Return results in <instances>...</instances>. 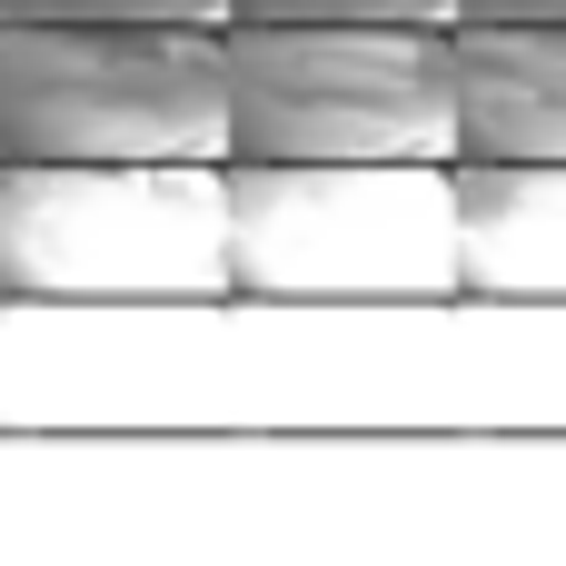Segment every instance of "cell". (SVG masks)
Segmentation results:
<instances>
[{
    "mask_svg": "<svg viewBox=\"0 0 566 566\" xmlns=\"http://www.w3.org/2000/svg\"><path fill=\"white\" fill-rule=\"evenodd\" d=\"M10 298H229L239 159H10Z\"/></svg>",
    "mask_w": 566,
    "mask_h": 566,
    "instance_id": "cell-1",
    "label": "cell"
},
{
    "mask_svg": "<svg viewBox=\"0 0 566 566\" xmlns=\"http://www.w3.org/2000/svg\"><path fill=\"white\" fill-rule=\"evenodd\" d=\"M0 159H239L229 30L0 20Z\"/></svg>",
    "mask_w": 566,
    "mask_h": 566,
    "instance_id": "cell-2",
    "label": "cell"
},
{
    "mask_svg": "<svg viewBox=\"0 0 566 566\" xmlns=\"http://www.w3.org/2000/svg\"><path fill=\"white\" fill-rule=\"evenodd\" d=\"M239 159H468L448 20H229Z\"/></svg>",
    "mask_w": 566,
    "mask_h": 566,
    "instance_id": "cell-3",
    "label": "cell"
},
{
    "mask_svg": "<svg viewBox=\"0 0 566 566\" xmlns=\"http://www.w3.org/2000/svg\"><path fill=\"white\" fill-rule=\"evenodd\" d=\"M249 298H458V159H239Z\"/></svg>",
    "mask_w": 566,
    "mask_h": 566,
    "instance_id": "cell-4",
    "label": "cell"
},
{
    "mask_svg": "<svg viewBox=\"0 0 566 566\" xmlns=\"http://www.w3.org/2000/svg\"><path fill=\"white\" fill-rule=\"evenodd\" d=\"M468 159H566V20H458Z\"/></svg>",
    "mask_w": 566,
    "mask_h": 566,
    "instance_id": "cell-5",
    "label": "cell"
},
{
    "mask_svg": "<svg viewBox=\"0 0 566 566\" xmlns=\"http://www.w3.org/2000/svg\"><path fill=\"white\" fill-rule=\"evenodd\" d=\"M458 209L478 298H566V159H458Z\"/></svg>",
    "mask_w": 566,
    "mask_h": 566,
    "instance_id": "cell-6",
    "label": "cell"
},
{
    "mask_svg": "<svg viewBox=\"0 0 566 566\" xmlns=\"http://www.w3.org/2000/svg\"><path fill=\"white\" fill-rule=\"evenodd\" d=\"M0 20H209L229 30L239 0H0Z\"/></svg>",
    "mask_w": 566,
    "mask_h": 566,
    "instance_id": "cell-7",
    "label": "cell"
},
{
    "mask_svg": "<svg viewBox=\"0 0 566 566\" xmlns=\"http://www.w3.org/2000/svg\"><path fill=\"white\" fill-rule=\"evenodd\" d=\"M468 0H239V20H448Z\"/></svg>",
    "mask_w": 566,
    "mask_h": 566,
    "instance_id": "cell-8",
    "label": "cell"
},
{
    "mask_svg": "<svg viewBox=\"0 0 566 566\" xmlns=\"http://www.w3.org/2000/svg\"><path fill=\"white\" fill-rule=\"evenodd\" d=\"M458 20H566V0H468Z\"/></svg>",
    "mask_w": 566,
    "mask_h": 566,
    "instance_id": "cell-9",
    "label": "cell"
}]
</instances>
